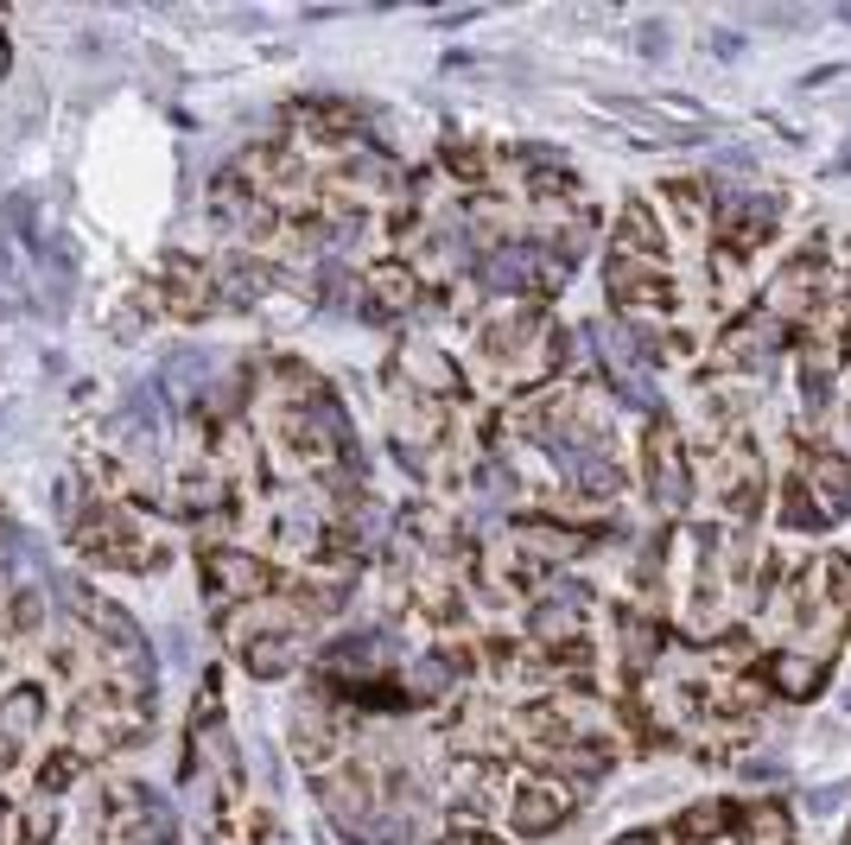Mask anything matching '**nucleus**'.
<instances>
[{"label":"nucleus","mask_w":851,"mask_h":845,"mask_svg":"<svg viewBox=\"0 0 851 845\" xmlns=\"http://www.w3.org/2000/svg\"><path fill=\"white\" fill-rule=\"evenodd\" d=\"M141 732H147L141 705H127V699H89L71 725V744L83 757H96V750H114V744H134Z\"/></svg>","instance_id":"obj_1"},{"label":"nucleus","mask_w":851,"mask_h":845,"mask_svg":"<svg viewBox=\"0 0 851 845\" xmlns=\"http://www.w3.org/2000/svg\"><path fill=\"white\" fill-rule=\"evenodd\" d=\"M781 229V197H725L718 204V236H725V249H738V255H756L769 236Z\"/></svg>","instance_id":"obj_2"},{"label":"nucleus","mask_w":851,"mask_h":845,"mask_svg":"<svg viewBox=\"0 0 851 845\" xmlns=\"http://www.w3.org/2000/svg\"><path fill=\"white\" fill-rule=\"evenodd\" d=\"M566 813H572L566 782H554V775H534V782H521V788H515V808H509V820H515V833H527V840H547V833H559V826H566Z\"/></svg>","instance_id":"obj_3"},{"label":"nucleus","mask_w":851,"mask_h":845,"mask_svg":"<svg viewBox=\"0 0 851 845\" xmlns=\"http://www.w3.org/2000/svg\"><path fill=\"white\" fill-rule=\"evenodd\" d=\"M686 458H680V433L673 426H655L648 433V496L661 503V509H686Z\"/></svg>","instance_id":"obj_4"},{"label":"nucleus","mask_w":851,"mask_h":845,"mask_svg":"<svg viewBox=\"0 0 851 845\" xmlns=\"http://www.w3.org/2000/svg\"><path fill=\"white\" fill-rule=\"evenodd\" d=\"M610 299L630 312V305H673V280H667L655 261H630L617 255L610 261Z\"/></svg>","instance_id":"obj_5"},{"label":"nucleus","mask_w":851,"mask_h":845,"mask_svg":"<svg viewBox=\"0 0 851 845\" xmlns=\"http://www.w3.org/2000/svg\"><path fill=\"white\" fill-rule=\"evenodd\" d=\"M807 496H814V509L832 521V515H851V458L846 451H814V464H807Z\"/></svg>","instance_id":"obj_6"},{"label":"nucleus","mask_w":851,"mask_h":845,"mask_svg":"<svg viewBox=\"0 0 851 845\" xmlns=\"http://www.w3.org/2000/svg\"><path fill=\"white\" fill-rule=\"evenodd\" d=\"M718 496H725V509L738 515H756V503H763V464H756V458H750V451H725V458H718Z\"/></svg>","instance_id":"obj_7"},{"label":"nucleus","mask_w":851,"mask_h":845,"mask_svg":"<svg viewBox=\"0 0 851 845\" xmlns=\"http://www.w3.org/2000/svg\"><path fill=\"white\" fill-rule=\"evenodd\" d=\"M210 586L222 591V604L229 597H255L267 586V566H260L255 553H210Z\"/></svg>","instance_id":"obj_8"},{"label":"nucleus","mask_w":851,"mask_h":845,"mask_svg":"<svg viewBox=\"0 0 851 845\" xmlns=\"http://www.w3.org/2000/svg\"><path fill=\"white\" fill-rule=\"evenodd\" d=\"M617 249L630 261H655V267H661L667 242H661V222L648 217V204H630V210L617 217Z\"/></svg>","instance_id":"obj_9"},{"label":"nucleus","mask_w":851,"mask_h":845,"mask_svg":"<svg viewBox=\"0 0 851 845\" xmlns=\"http://www.w3.org/2000/svg\"><path fill=\"white\" fill-rule=\"evenodd\" d=\"M738 840L743 845H794V820L781 801H756L738 813Z\"/></svg>","instance_id":"obj_10"},{"label":"nucleus","mask_w":851,"mask_h":845,"mask_svg":"<svg viewBox=\"0 0 851 845\" xmlns=\"http://www.w3.org/2000/svg\"><path fill=\"white\" fill-rule=\"evenodd\" d=\"M819 674H826V662H819L814 649H788V655H776V687L788 699H807L819 687Z\"/></svg>","instance_id":"obj_11"},{"label":"nucleus","mask_w":851,"mask_h":845,"mask_svg":"<svg viewBox=\"0 0 851 845\" xmlns=\"http://www.w3.org/2000/svg\"><path fill=\"white\" fill-rule=\"evenodd\" d=\"M401 369H408V375L420 382V388H433V395H458V369L445 363L439 350H426V343H408Z\"/></svg>","instance_id":"obj_12"},{"label":"nucleus","mask_w":851,"mask_h":845,"mask_svg":"<svg viewBox=\"0 0 851 845\" xmlns=\"http://www.w3.org/2000/svg\"><path fill=\"white\" fill-rule=\"evenodd\" d=\"M369 293H381V305H394V312H408L413 299H420V274L401 267V261H388V267H375Z\"/></svg>","instance_id":"obj_13"},{"label":"nucleus","mask_w":851,"mask_h":845,"mask_svg":"<svg viewBox=\"0 0 851 845\" xmlns=\"http://www.w3.org/2000/svg\"><path fill=\"white\" fill-rule=\"evenodd\" d=\"M287 667H293V636H255V642H248V674L273 680V674H287Z\"/></svg>","instance_id":"obj_14"},{"label":"nucleus","mask_w":851,"mask_h":845,"mask_svg":"<svg viewBox=\"0 0 851 845\" xmlns=\"http://www.w3.org/2000/svg\"><path fill=\"white\" fill-rule=\"evenodd\" d=\"M33 732H38V693H13L0 705V737L20 744V737H33Z\"/></svg>","instance_id":"obj_15"},{"label":"nucleus","mask_w":851,"mask_h":845,"mask_svg":"<svg viewBox=\"0 0 851 845\" xmlns=\"http://www.w3.org/2000/svg\"><path fill=\"white\" fill-rule=\"evenodd\" d=\"M667 204H673V217L686 222V229H705V217H712V204H705V184H667Z\"/></svg>","instance_id":"obj_16"},{"label":"nucleus","mask_w":851,"mask_h":845,"mask_svg":"<svg viewBox=\"0 0 851 845\" xmlns=\"http://www.w3.org/2000/svg\"><path fill=\"white\" fill-rule=\"evenodd\" d=\"M781 521L801 528V534H814L819 521H826V515L814 509V496H807V483H788V490H781Z\"/></svg>","instance_id":"obj_17"},{"label":"nucleus","mask_w":851,"mask_h":845,"mask_svg":"<svg viewBox=\"0 0 851 845\" xmlns=\"http://www.w3.org/2000/svg\"><path fill=\"white\" fill-rule=\"evenodd\" d=\"M718 826H725V808H718V801H700V808L673 826V840H680V845H705Z\"/></svg>","instance_id":"obj_18"},{"label":"nucleus","mask_w":851,"mask_h":845,"mask_svg":"<svg viewBox=\"0 0 851 845\" xmlns=\"http://www.w3.org/2000/svg\"><path fill=\"white\" fill-rule=\"evenodd\" d=\"M445 845H502V840H489V833H477V826H458Z\"/></svg>","instance_id":"obj_19"},{"label":"nucleus","mask_w":851,"mask_h":845,"mask_svg":"<svg viewBox=\"0 0 851 845\" xmlns=\"http://www.w3.org/2000/svg\"><path fill=\"white\" fill-rule=\"evenodd\" d=\"M0 826H7V808H0Z\"/></svg>","instance_id":"obj_20"}]
</instances>
